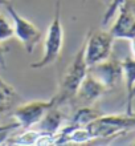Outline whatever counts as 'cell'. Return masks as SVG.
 Instances as JSON below:
<instances>
[{"mask_svg":"<svg viewBox=\"0 0 135 146\" xmlns=\"http://www.w3.org/2000/svg\"><path fill=\"white\" fill-rule=\"evenodd\" d=\"M84 1H85V0H84Z\"/></svg>","mask_w":135,"mask_h":146,"instance_id":"obj_21","label":"cell"},{"mask_svg":"<svg viewBox=\"0 0 135 146\" xmlns=\"http://www.w3.org/2000/svg\"><path fill=\"white\" fill-rule=\"evenodd\" d=\"M3 7L7 9V12L11 15L12 20H13L12 25H13V35H15V37L23 44L24 49L27 50V53H32L35 50V48L37 46V44L43 38L41 31L32 21H29V20H27L25 17L20 15L19 12L13 8V5L9 3V0L4 4Z\"/></svg>","mask_w":135,"mask_h":146,"instance_id":"obj_4","label":"cell"},{"mask_svg":"<svg viewBox=\"0 0 135 146\" xmlns=\"http://www.w3.org/2000/svg\"><path fill=\"white\" fill-rule=\"evenodd\" d=\"M64 122H65V115L60 110V106L54 105L46 111L45 115L36 126H37V130L43 131V133L56 135L60 131V129L64 126Z\"/></svg>","mask_w":135,"mask_h":146,"instance_id":"obj_9","label":"cell"},{"mask_svg":"<svg viewBox=\"0 0 135 146\" xmlns=\"http://www.w3.org/2000/svg\"><path fill=\"white\" fill-rule=\"evenodd\" d=\"M12 106H13L12 104H0V115L8 110H12Z\"/></svg>","mask_w":135,"mask_h":146,"instance_id":"obj_17","label":"cell"},{"mask_svg":"<svg viewBox=\"0 0 135 146\" xmlns=\"http://www.w3.org/2000/svg\"><path fill=\"white\" fill-rule=\"evenodd\" d=\"M135 98V86L132 88V92H131V96L130 98L127 100V106H126V113H132V100Z\"/></svg>","mask_w":135,"mask_h":146,"instance_id":"obj_14","label":"cell"},{"mask_svg":"<svg viewBox=\"0 0 135 146\" xmlns=\"http://www.w3.org/2000/svg\"><path fill=\"white\" fill-rule=\"evenodd\" d=\"M130 49H131L132 57L135 58V37H132L131 40H130Z\"/></svg>","mask_w":135,"mask_h":146,"instance_id":"obj_18","label":"cell"},{"mask_svg":"<svg viewBox=\"0 0 135 146\" xmlns=\"http://www.w3.org/2000/svg\"><path fill=\"white\" fill-rule=\"evenodd\" d=\"M52 106H54L53 97L50 100L29 101V102H25L17 108L12 109L11 115L20 125V129H31L41 121V118Z\"/></svg>","mask_w":135,"mask_h":146,"instance_id":"obj_5","label":"cell"},{"mask_svg":"<svg viewBox=\"0 0 135 146\" xmlns=\"http://www.w3.org/2000/svg\"><path fill=\"white\" fill-rule=\"evenodd\" d=\"M118 16L115 21L109 29L114 38H126L131 40L135 37V17L131 12L127 9L124 4H121L118 8Z\"/></svg>","mask_w":135,"mask_h":146,"instance_id":"obj_8","label":"cell"},{"mask_svg":"<svg viewBox=\"0 0 135 146\" xmlns=\"http://www.w3.org/2000/svg\"><path fill=\"white\" fill-rule=\"evenodd\" d=\"M122 4H124V5L127 7V9L131 12L132 15H134V17H135V0H123V3Z\"/></svg>","mask_w":135,"mask_h":146,"instance_id":"obj_15","label":"cell"},{"mask_svg":"<svg viewBox=\"0 0 135 146\" xmlns=\"http://www.w3.org/2000/svg\"><path fill=\"white\" fill-rule=\"evenodd\" d=\"M103 113L98 109L93 108V105H88V106H78L76 113H74L73 118L70 121V126L73 127H80V126H86L90 122H93L95 118H98L99 115Z\"/></svg>","mask_w":135,"mask_h":146,"instance_id":"obj_10","label":"cell"},{"mask_svg":"<svg viewBox=\"0 0 135 146\" xmlns=\"http://www.w3.org/2000/svg\"><path fill=\"white\" fill-rule=\"evenodd\" d=\"M88 73L92 74L95 80H98L101 84L106 86L107 90H113L115 88L118 82L121 81V78L123 77L122 73V64L119 60L117 58H106L103 61L90 65Z\"/></svg>","mask_w":135,"mask_h":146,"instance_id":"obj_6","label":"cell"},{"mask_svg":"<svg viewBox=\"0 0 135 146\" xmlns=\"http://www.w3.org/2000/svg\"><path fill=\"white\" fill-rule=\"evenodd\" d=\"M5 52H8L7 49H3L1 48V44H0V66H3V68H5V57H4V53Z\"/></svg>","mask_w":135,"mask_h":146,"instance_id":"obj_16","label":"cell"},{"mask_svg":"<svg viewBox=\"0 0 135 146\" xmlns=\"http://www.w3.org/2000/svg\"><path fill=\"white\" fill-rule=\"evenodd\" d=\"M122 73H123L124 81H126V89H127V100L131 96L132 88L135 86V58L124 57L122 61Z\"/></svg>","mask_w":135,"mask_h":146,"instance_id":"obj_11","label":"cell"},{"mask_svg":"<svg viewBox=\"0 0 135 146\" xmlns=\"http://www.w3.org/2000/svg\"><path fill=\"white\" fill-rule=\"evenodd\" d=\"M8 85H9V84H7V82H5V81L0 77V86H8Z\"/></svg>","mask_w":135,"mask_h":146,"instance_id":"obj_19","label":"cell"},{"mask_svg":"<svg viewBox=\"0 0 135 146\" xmlns=\"http://www.w3.org/2000/svg\"><path fill=\"white\" fill-rule=\"evenodd\" d=\"M16 129H20V125L17 122H13V123H8V125H3L0 126V145H3L4 142H7L9 139V135L13 130Z\"/></svg>","mask_w":135,"mask_h":146,"instance_id":"obj_13","label":"cell"},{"mask_svg":"<svg viewBox=\"0 0 135 146\" xmlns=\"http://www.w3.org/2000/svg\"><path fill=\"white\" fill-rule=\"evenodd\" d=\"M13 25L3 15H0V44L13 37Z\"/></svg>","mask_w":135,"mask_h":146,"instance_id":"obj_12","label":"cell"},{"mask_svg":"<svg viewBox=\"0 0 135 146\" xmlns=\"http://www.w3.org/2000/svg\"><path fill=\"white\" fill-rule=\"evenodd\" d=\"M113 35L109 31H90L88 36L84 40V46H85V61L88 65H94L98 62L103 61L111 56L113 45H114Z\"/></svg>","mask_w":135,"mask_h":146,"instance_id":"obj_3","label":"cell"},{"mask_svg":"<svg viewBox=\"0 0 135 146\" xmlns=\"http://www.w3.org/2000/svg\"><path fill=\"white\" fill-rule=\"evenodd\" d=\"M61 11L62 0H56L53 20L50 21L44 38V54L39 61L32 62L29 65L32 69H44L46 66L53 65L60 57L64 46V27L61 23Z\"/></svg>","mask_w":135,"mask_h":146,"instance_id":"obj_2","label":"cell"},{"mask_svg":"<svg viewBox=\"0 0 135 146\" xmlns=\"http://www.w3.org/2000/svg\"><path fill=\"white\" fill-rule=\"evenodd\" d=\"M7 1H8V0H0V5H4Z\"/></svg>","mask_w":135,"mask_h":146,"instance_id":"obj_20","label":"cell"},{"mask_svg":"<svg viewBox=\"0 0 135 146\" xmlns=\"http://www.w3.org/2000/svg\"><path fill=\"white\" fill-rule=\"evenodd\" d=\"M84 52H85V46L82 42L81 48L74 54V57L72 58L69 65L65 68V70L62 72L60 81H58V92L56 96H53L56 106L61 108V106L68 104L72 105L80 85L88 74L89 65L85 61Z\"/></svg>","mask_w":135,"mask_h":146,"instance_id":"obj_1","label":"cell"},{"mask_svg":"<svg viewBox=\"0 0 135 146\" xmlns=\"http://www.w3.org/2000/svg\"><path fill=\"white\" fill-rule=\"evenodd\" d=\"M109 90L106 86L101 84L98 80H95L92 74H86L84 81L81 82L80 88H78L74 100L72 105H77L78 106H88V105H93L97 100H99L101 97L106 94Z\"/></svg>","mask_w":135,"mask_h":146,"instance_id":"obj_7","label":"cell"}]
</instances>
